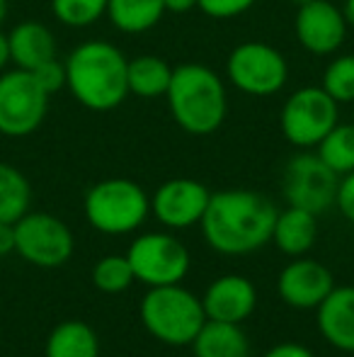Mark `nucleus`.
<instances>
[{
    "label": "nucleus",
    "mask_w": 354,
    "mask_h": 357,
    "mask_svg": "<svg viewBox=\"0 0 354 357\" xmlns=\"http://www.w3.org/2000/svg\"><path fill=\"white\" fill-rule=\"evenodd\" d=\"M279 209L255 190L211 192L202 219V236L209 248L221 255H248L272 241Z\"/></svg>",
    "instance_id": "1"
},
{
    "label": "nucleus",
    "mask_w": 354,
    "mask_h": 357,
    "mask_svg": "<svg viewBox=\"0 0 354 357\" xmlns=\"http://www.w3.org/2000/svg\"><path fill=\"white\" fill-rule=\"evenodd\" d=\"M66 88L90 112H112L129 98V59L104 39H88L66 56Z\"/></svg>",
    "instance_id": "2"
},
{
    "label": "nucleus",
    "mask_w": 354,
    "mask_h": 357,
    "mask_svg": "<svg viewBox=\"0 0 354 357\" xmlns=\"http://www.w3.org/2000/svg\"><path fill=\"white\" fill-rule=\"evenodd\" d=\"M168 107L182 132L209 137L218 132L228 114V90L223 78L204 63H182L172 71L166 93Z\"/></svg>",
    "instance_id": "3"
},
{
    "label": "nucleus",
    "mask_w": 354,
    "mask_h": 357,
    "mask_svg": "<svg viewBox=\"0 0 354 357\" xmlns=\"http://www.w3.org/2000/svg\"><path fill=\"white\" fill-rule=\"evenodd\" d=\"M138 316L158 343L172 348L192 345L202 326L207 324L202 299L182 284L148 287L138 306Z\"/></svg>",
    "instance_id": "4"
},
{
    "label": "nucleus",
    "mask_w": 354,
    "mask_h": 357,
    "mask_svg": "<svg viewBox=\"0 0 354 357\" xmlns=\"http://www.w3.org/2000/svg\"><path fill=\"white\" fill-rule=\"evenodd\" d=\"M83 212L88 224L104 236L134 234L151 214V197L129 178H107L86 192Z\"/></svg>",
    "instance_id": "5"
},
{
    "label": "nucleus",
    "mask_w": 354,
    "mask_h": 357,
    "mask_svg": "<svg viewBox=\"0 0 354 357\" xmlns=\"http://www.w3.org/2000/svg\"><path fill=\"white\" fill-rule=\"evenodd\" d=\"M337 122H340V105L321 85L293 90L284 100L279 112V129L284 139L301 151L316 149Z\"/></svg>",
    "instance_id": "6"
},
{
    "label": "nucleus",
    "mask_w": 354,
    "mask_h": 357,
    "mask_svg": "<svg viewBox=\"0 0 354 357\" xmlns=\"http://www.w3.org/2000/svg\"><path fill=\"white\" fill-rule=\"evenodd\" d=\"M226 78L250 98H272L289 80V61L267 42H241L226 59Z\"/></svg>",
    "instance_id": "7"
},
{
    "label": "nucleus",
    "mask_w": 354,
    "mask_h": 357,
    "mask_svg": "<svg viewBox=\"0 0 354 357\" xmlns=\"http://www.w3.org/2000/svg\"><path fill=\"white\" fill-rule=\"evenodd\" d=\"M51 95L39 85L32 71L13 68L0 73V134L22 139L44 124Z\"/></svg>",
    "instance_id": "8"
},
{
    "label": "nucleus",
    "mask_w": 354,
    "mask_h": 357,
    "mask_svg": "<svg viewBox=\"0 0 354 357\" xmlns=\"http://www.w3.org/2000/svg\"><path fill=\"white\" fill-rule=\"evenodd\" d=\"M76 241L66 221L47 212H27L15 221V253L44 270L66 265Z\"/></svg>",
    "instance_id": "9"
},
{
    "label": "nucleus",
    "mask_w": 354,
    "mask_h": 357,
    "mask_svg": "<svg viewBox=\"0 0 354 357\" xmlns=\"http://www.w3.org/2000/svg\"><path fill=\"white\" fill-rule=\"evenodd\" d=\"M127 258L136 280L146 287L179 284L189 273L187 245L166 231H148L134 238Z\"/></svg>",
    "instance_id": "10"
},
{
    "label": "nucleus",
    "mask_w": 354,
    "mask_h": 357,
    "mask_svg": "<svg viewBox=\"0 0 354 357\" xmlns=\"http://www.w3.org/2000/svg\"><path fill=\"white\" fill-rule=\"evenodd\" d=\"M340 175L332 173L323 158L311 151H301L284 165L282 192L289 207L323 214L335 204Z\"/></svg>",
    "instance_id": "11"
},
{
    "label": "nucleus",
    "mask_w": 354,
    "mask_h": 357,
    "mask_svg": "<svg viewBox=\"0 0 354 357\" xmlns=\"http://www.w3.org/2000/svg\"><path fill=\"white\" fill-rule=\"evenodd\" d=\"M350 32V24L342 17V10L330 0H311L296 8L293 34L298 44L313 56H332L342 49Z\"/></svg>",
    "instance_id": "12"
},
{
    "label": "nucleus",
    "mask_w": 354,
    "mask_h": 357,
    "mask_svg": "<svg viewBox=\"0 0 354 357\" xmlns=\"http://www.w3.org/2000/svg\"><path fill=\"white\" fill-rule=\"evenodd\" d=\"M211 192L192 178L166 180L151 197V214L168 229H189L202 224Z\"/></svg>",
    "instance_id": "13"
},
{
    "label": "nucleus",
    "mask_w": 354,
    "mask_h": 357,
    "mask_svg": "<svg viewBox=\"0 0 354 357\" xmlns=\"http://www.w3.org/2000/svg\"><path fill=\"white\" fill-rule=\"evenodd\" d=\"M332 289H335V278L330 270L306 255L293 258L279 273L277 280V291L282 301L298 311L318 309Z\"/></svg>",
    "instance_id": "14"
},
{
    "label": "nucleus",
    "mask_w": 354,
    "mask_h": 357,
    "mask_svg": "<svg viewBox=\"0 0 354 357\" xmlns=\"http://www.w3.org/2000/svg\"><path fill=\"white\" fill-rule=\"evenodd\" d=\"M204 314L209 321L223 324H243L250 319L257 306V289L243 275H223L207 287L202 296Z\"/></svg>",
    "instance_id": "15"
},
{
    "label": "nucleus",
    "mask_w": 354,
    "mask_h": 357,
    "mask_svg": "<svg viewBox=\"0 0 354 357\" xmlns=\"http://www.w3.org/2000/svg\"><path fill=\"white\" fill-rule=\"evenodd\" d=\"M318 331L335 350L354 353V287H337L316 309Z\"/></svg>",
    "instance_id": "16"
},
{
    "label": "nucleus",
    "mask_w": 354,
    "mask_h": 357,
    "mask_svg": "<svg viewBox=\"0 0 354 357\" xmlns=\"http://www.w3.org/2000/svg\"><path fill=\"white\" fill-rule=\"evenodd\" d=\"M8 39H10V56H13L15 68L34 71L37 66H42V63L58 56L54 32L47 24L37 22V20H24V22L15 24L8 32Z\"/></svg>",
    "instance_id": "17"
},
{
    "label": "nucleus",
    "mask_w": 354,
    "mask_h": 357,
    "mask_svg": "<svg viewBox=\"0 0 354 357\" xmlns=\"http://www.w3.org/2000/svg\"><path fill=\"white\" fill-rule=\"evenodd\" d=\"M318 238V216L298 207H287L277 214L272 241L284 255L301 258L313 248Z\"/></svg>",
    "instance_id": "18"
},
{
    "label": "nucleus",
    "mask_w": 354,
    "mask_h": 357,
    "mask_svg": "<svg viewBox=\"0 0 354 357\" xmlns=\"http://www.w3.org/2000/svg\"><path fill=\"white\" fill-rule=\"evenodd\" d=\"M194 357H250V340L241 324L209 321L192 340Z\"/></svg>",
    "instance_id": "19"
},
{
    "label": "nucleus",
    "mask_w": 354,
    "mask_h": 357,
    "mask_svg": "<svg viewBox=\"0 0 354 357\" xmlns=\"http://www.w3.org/2000/svg\"><path fill=\"white\" fill-rule=\"evenodd\" d=\"M44 357H99V338L86 321H61L49 333Z\"/></svg>",
    "instance_id": "20"
},
{
    "label": "nucleus",
    "mask_w": 354,
    "mask_h": 357,
    "mask_svg": "<svg viewBox=\"0 0 354 357\" xmlns=\"http://www.w3.org/2000/svg\"><path fill=\"white\" fill-rule=\"evenodd\" d=\"M175 68L156 54H141L129 59V95H138L143 100L166 98L170 88Z\"/></svg>",
    "instance_id": "21"
},
{
    "label": "nucleus",
    "mask_w": 354,
    "mask_h": 357,
    "mask_svg": "<svg viewBox=\"0 0 354 357\" xmlns=\"http://www.w3.org/2000/svg\"><path fill=\"white\" fill-rule=\"evenodd\" d=\"M166 15L163 0H107V20L122 34H143Z\"/></svg>",
    "instance_id": "22"
},
{
    "label": "nucleus",
    "mask_w": 354,
    "mask_h": 357,
    "mask_svg": "<svg viewBox=\"0 0 354 357\" xmlns=\"http://www.w3.org/2000/svg\"><path fill=\"white\" fill-rule=\"evenodd\" d=\"M32 188L22 170L0 160V221L15 224L19 216L29 212Z\"/></svg>",
    "instance_id": "23"
},
{
    "label": "nucleus",
    "mask_w": 354,
    "mask_h": 357,
    "mask_svg": "<svg viewBox=\"0 0 354 357\" xmlns=\"http://www.w3.org/2000/svg\"><path fill=\"white\" fill-rule=\"evenodd\" d=\"M316 153L323 163L337 175H347L354 170V124H340L328 132V137L316 146Z\"/></svg>",
    "instance_id": "24"
},
{
    "label": "nucleus",
    "mask_w": 354,
    "mask_h": 357,
    "mask_svg": "<svg viewBox=\"0 0 354 357\" xmlns=\"http://www.w3.org/2000/svg\"><path fill=\"white\" fill-rule=\"evenodd\" d=\"M136 282L127 255H104L92 268V284L104 294H122Z\"/></svg>",
    "instance_id": "25"
},
{
    "label": "nucleus",
    "mask_w": 354,
    "mask_h": 357,
    "mask_svg": "<svg viewBox=\"0 0 354 357\" xmlns=\"http://www.w3.org/2000/svg\"><path fill=\"white\" fill-rule=\"evenodd\" d=\"M56 22L71 29H86L107 17V0H51Z\"/></svg>",
    "instance_id": "26"
},
{
    "label": "nucleus",
    "mask_w": 354,
    "mask_h": 357,
    "mask_svg": "<svg viewBox=\"0 0 354 357\" xmlns=\"http://www.w3.org/2000/svg\"><path fill=\"white\" fill-rule=\"evenodd\" d=\"M321 88L335 100L337 105L354 102V54L335 56L323 71Z\"/></svg>",
    "instance_id": "27"
},
{
    "label": "nucleus",
    "mask_w": 354,
    "mask_h": 357,
    "mask_svg": "<svg viewBox=\"0 0 354 357\" xmlns=\"http://www.w3.org/2000/svg\"><path fill=\"white\" fill-rule=\"evenodd\" d=\"M257 0H197V8L211 20H233L255 8Z\"/></svg>",
    "instance_id": "28"
},
{
    "label": "nucleus",
    "mask_w": 354,
    "mask_h": 357,
    "mask_svg": "<svg viewBox=\"0 0 354 357\" xmlns=\"http://www.w3.org/2000/svg\"><path fill=\"white\" fill-rule=\"evenodd\" d=\"M32 73L49 95H54L61 88H66V63L58 61V56L51 59V61H47V63H42V66H37Z\"/></svg>",
    "instance_id": "29"
},
{
    "label": "nucleus",
    "mask_w": 354,
    "mask_h": 357,
    "mask_svg": "<svg viewBox=\"0 0 354 357\" xmlns=\"http://www.w3.org/2000/svg\"><path fill=\"white\" fill-rule=\"evenodd\" d=\"M335 207L340 209V214L345 216L350 224H354V170H352V173H347V175H340Z\"/></svg>",
    "instance_id": "30"
},
{
    "label": "nucleus",
    "mask_w": 354,
    "mask_h": 357,
    "mask_svg": "<svg viewBox=\"0 0 354 357\" xmlns=\"http://www.w3.org/2000/svg\"><path fill=\"white\" fill-rule=\"evenodd\" d=\"M262 357H316V355H313V350L306 348V345L291 343V340H284V343L269 348Z\"/></svg>",
    "instance_id": "31"
},
{
    "label": "nucleus",
    "mask_w": 354,
    "mask_h": 357,
    "mask_svg": "<svg viewBox=\"0 0 354 357\" xmlns=\"http://www.w3.org/2000/svg\"><path fill=\"white\" fill-rule=\"evenodd\" d=\"M15 253V224L0 221V258Z\"/></svg>",
    "instance_id": "32"
},
{
    "label": "nucleus",
    "mask_w": 354,
    "mask_h": 357,
    "mask_svg": "<svg viewBox=\"0 0 354 357\" xmlns=\"http://www.w3.org/2000/svg\"><path fill=\"white\" fill-rule=\"evenodd\" d=\"M163 3H166V13L172 15H184L197 8V0H163Z\"/></svg>",
    "instance_id": "33"
},
{
    "label": "nucleus",
    "mask_w": 354,
    "mask_h": 357,
    "mask_svg": "<svg viewBox=\"0 0 354 357\" xmlns=\"http://www.w3.org/2000/svg\"><path fill=\"white\" fill-rule=\"evenodd\" d=\"M10 63H13V56H10V39H8V34L0 29V73H3Z\"/></svg>",
    "instance_id": "34"
},
{
    "label": "nucleus",
    "mask_w": 354,
    "mask_h": 357,
    "mask_svg": "<svg viewBox=\"0 0 354 357\" xmlns=\"http://www.w3.org/2000/svg\"><path fill=\"white\" fill-rule=\"evenodd\" d=\"M340 10H342V17H345V22L350 24V27H354V0H345Z\"/></svg>",
    "instance_id": "35"
},
{
    "label": "nucleus",
    "mask_w": 354,
    "mask_h": 357,
    "mask_svg": "<svg viewBox=\"0 0 354 357\" xmlns=\"http://www.w3.org/2000/svg\"><path fill=\"white\" fill-rule=\"evenodd\" d=\"M5 17H8V0H0V24L5 22Z\"/></svg>",
    "instance_id": "36"
},
{
    "label": "nucleus",
    "mask_w": 354,
    "mask_h": 357,
    "mask_svg": "<svg viewBox=\"0 0 354 357\" xmlns=\"http://www.w3.org/2000/svg\"><path fill=\"white\" fill-rule=\"evenodd\" d=\"M311 0H291V5H296V8H301V5H308Z\"/></svg>",
    "instance_id": "37"
}]
</instances>
